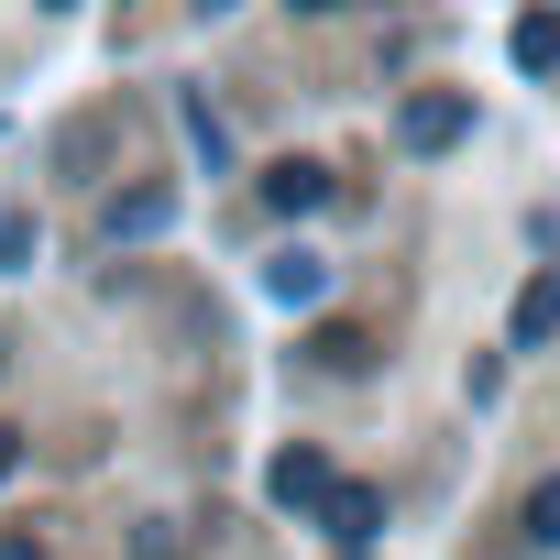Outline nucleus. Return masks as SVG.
I'll list each match as a JSON object with an SVG mask.
<instances>
[{"label":"nucleus","mask_w":560,"mask_h":560,"mask_svg":"<svg viewBox=\"0 0 560 560\" xmlns=\"http://www.w3.org/2000/svg\"><path fill=\"white\" fill-rule=\"evenodd\" d=\"M538 341H560V264H538L516 287V352H538Z\"/></svg>","instance_id":"3"},{"label":"nucleus","mask_w":560,"mask_h":560,"mask_svg":"<svg viewBox=\"0 0 560 560\" xmlns=\"http://www.w3.org/2000/svg\"><path fill=\"white\" fill-rule=\"evenodd\" d=\"M527 549H560V472L527 494Z\"/></svg>","instance_id":"9"},{"label":"nucleus","mask_w":560,"mask_h":560,"mask_svg":"<svg viewBox=\"0 0 560 560\" xmlns=\"http://www.w3.org/2000/svg\"><path fill=\"white\" fill-rule=\"evenodd\" d=\"M264 287H275V298H298V308H308V298L330 287V264H319V253H275V264H264Z\"/></svg>","instance_id":"7"},{"label":"nucleus","mask_w":560,"mask_h":560,"mask_svg":"<svg viewBox=\"0 0 560 560\" xmlns=\"http://www.w3.org/2000/svg\"><path fill=\"white\" fill-rule=\"evenodd\" d=\"M100 220H110V242H143V231H165V220H176V198H165V176H143V187H121Z\"/></svg>","instance_id":"4"},{"label":"nucleus","mask_w":560,"mask_h":560,"mask_svg":"<svg viewBox=\"0 0 560 560\" xmlns=\"http://www.w3.org/2000/svg\"><path fill=\"white\" fill-rule=\"evenodd\" d=\"M462 132H472V110H462L451 89H418V100L396 110V143H407V154H451Z\"/></svg>","instance_id":"1"},{"label":"nucleus","mask_w":560,"mask_h":560,"mask_svg":"<svg viewBox=\"0 0 560 560\" xmlns=\"http://www.w3.org/2000/svg\"><path fill=\"white\" fill-rule=\"evenodd\" d=\"M319 527H330V538H374V527H385V494L330 472V494H319Z\"/></svg>","instance_id":"5"},{"label":"nucleus","mask_w":560,"mask_h":560,"mask_svg":"<svg viewBox=\"0 0 560 560\" xmlns=\"http://www.w3.org/2000/svg\"><path fill=\"white\" fill-rule=\"evenodd\" d=\"M0 560H45V538H0Z\"/></svg>","instance_id":"11"},{"label":"nucleus","mask_w":560,"mask_h":560,"mask_svg":"<svg viewBox=\"0 0 560 560\" xmlns=\"http://www.w3.org/2000/svg\"><path fill=\"white\" fill-rule=\"evenodd\" d=\"M12 462H23V451H12V429H0V472H12Z\"/></svg>","instance_id":"13"},{"label":"nucleus","mask_w":560,"mask_h":560,"mask_svg":"<svg viewBox=\"0 0 560 560\" xmlns=\"http://www.w3.org/2000/svg\"><path fill=\"white\" fill-rule=\"evenodd\" d=\"M264 494H275V505H319V494H330V451H275Z\"/></svg>","instance_id":"6"},{"label":"nucleus","mask_w":560,"mask_h":560,"mask_svg":"<svg viewBox=\"0 0 560 560\" xmlns=\"http://www.w3.org/2000/svg\"><path fill=\"white\" fill-rule=\"evenodd\" d=\"M264 209H287V220L330 209V165H308V154H287V165H264Z\"/></svg>","instance_id":"2"},{"label":"nucleus","mask_w":560,"mask_h":560,"mask_svg":"<svg viewBox=\"0 0 560 560\" xmlns=\"http://www.w3.org/2000/svg\"><path fill=\"white\" fill-rule=\"evenodd\" d=\"M308 352H319V363H341V374H363V363H374V341H363V330H319Z\"/></svg>","instance_id":"10"},{"label":"nucleus","mask_w":560,"mask_h":560,"mask_svg":"<svg viewBox=\"0 0 560 560\" xmlns=\"http://www.w3.org/2000/svg\"><path fill=\"white\" fill-rule=\"evenodd\" d=\"M45 12H78V0H45Z\"/></svg>","instance_id":"14"},{"label":"nucleus","mask_w":560,"mask_h":560,"mask_svg":"<svg viewBox=\"0 0 560 560\" xmlns=\"http://www.w3.org/2000/svg\"><path fill=\"white\" fill-rule=\"evenodd\" d=\"M516 67H527V78L560 67V12H516Z\"/></svg>","instance_id":"8"},{"label":"nucleus","mask_w":560,"mask_h":560,"mask_svg":"<svg viewBox=\"0 0 560 560\" xmlns=\"http://www.w3.org/2000/svg\"><path fill=\"white\" fill-rule=\"evenodd\" d=\"M287 12H341V0H287Z\"/></svg>","instance_id":"12"}]
</instances>
